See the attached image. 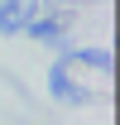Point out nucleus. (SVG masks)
Segmentation results:
<instances>
[{
	"label": "nucleus",
	"instance_id": "f03ea898",
	"mask_svg": "<svg viewBox=\"0 0 120 125\" xmlns=\"http://www.w3.org/2000/svg\"><path fill=\"white\" fill-rule=\"evenodd\" d=\"M34 34H39V39H58V24H29Z\"/></svg>",
	"mask_w": 120,
	"mask_h": 125
},
{
	"label": "nucleus",
	"instance_id": "f257e3e1",
	"mask_svg": "<svg viewBox=\"0 0 120 125\" xmlns=\"http://www.w3.org/2000/svg\"><path fill=\"white\" fill-rule=\"evenodd\" d=\"M24 19H29V0H5V5H0V29H5V34L19 29Z\"/></svg>",
	"mask_w": 120,
	"mask_h": 125
}]
</instances>
